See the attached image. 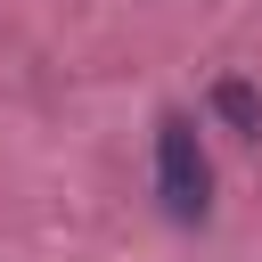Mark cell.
Listing matches in <instances>:
<instances>
[{
	"label": "cell",
	"instance_id": "obj_2",
	"mask_svg": "<svg viewBox=\"0 0 262 262\" xmlns=\"http://www.w3.org/2000/svg\"><path fill=\"white\" fill-rule=\"evenodd\" d=\"M213 106H221L237 131H262V106H254V90H246V82H221V90H213Z\"/></svg>",
	"mask_w": 262,
	"mask_h": 262
},
{
	"label": "cell",
	"instance_id": "obj_1",
	"mask_svg": "<svg viewBox=\"0 0 262 262\" xmlns=\"http://www.w3.org/2000/svg\"><path fill=\"white\" fill-rule=\"evenodd\" d=\"M205 188H213V172H205L196 123L188 115H164L156 123V196H164V213L172 221H196L205 213Z\"/></svg>",
	"mask_w": 262,
	"mask_h": 262
}]
</instances>
